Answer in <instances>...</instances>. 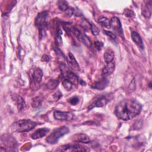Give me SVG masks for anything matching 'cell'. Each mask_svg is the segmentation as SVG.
Segmentation results:
<instances>
[{"mask_svg":"<svg viewBox=\"0 0 152 152\" xmlns=\"http://www.w3.org/2000/svg\"><path fill=\"white\" fill-rule=\"evenodd\" d=\"M141 104L134 99H125L119 102L115 107V113L120 119L130 120L141 112Z\"/></svg>","mask_w":152,"mask_h":152,"instance_id":"obj_1","label":"cell"},{"mask_svg":"<svg viewBox=\"0 0 152 152\" xmlns=\"http://www.w3.org/2000/svg\"><path fill=\"white\" fill-rule=\"evenodd\" d=\"M37 124L30 119H21L14 122L11 128L16 132H28L34 128Z\"/></svg>","mask_w":152,"mask_h":152,"instance_id":"obj_2","label":"cell"},{"mask_svg":"<svg viewBox=\"0 0 152 152\" xmlns=\"http://www.w3.org/2000/svg\"><path fill=\"white\" fill-rule=\"evenodd\" d=\"M69 132V129L68 127L65 126H61L58 128H56L54 129L51 134H50L48 137L46 138V141L50 144H56L58 140L64 135L68 134Z\"/></svg>","mask_w":152,"mask_h":152,"instance_id":"obj_3","label":"cell"},{"mask_svg":"<svg viewBox=\"0 0 152 152\" xmlns=\"http://www.w3.org/2000/svg\"><path fill=\"white\" fill-rule=\"evenodd\" d=\"M48 13L47 11H43L39 13L35 19V26L39 28L40 31V36L43 37L45 33V27H46L48 23Z\"/></svg>","mask_w":152,"mask_h":152,"instance_id":"obj_4","label":"cell"},{"mask_svg":"<svg viewBox=\"0 0 152 152\" xmlns=\"http://www.w3.org/2000/svg\"><path fill=\"white\" fill-rule=\"evenodd\" d=\"M57 150L60 151H86L89 150L78 144H68L59 147Z\"/></svg>","mask_w":152,"mask_h":152,"instance_id":"obj_5","label":"cell"},{"mask_svg":"<svg viewBox=\"0 0 152 152\" xmlns=\"http://www.w3.org/2000/svg\"><path fill=\"white\" fill-rule=\"evenodd\" d=\"M110 28H111L119 36L124 37V31L120 20L116 17H113L110 20Z\"/></svg>","mask_w":152,"mask_h":152,"instance_id":"obj_6","label":"cell"},{"mask_svg":"<svg viewBox=\"0 0 152 152\" xmlns=\"http://www.w3.org/2000/svg\"><path fill=\"white\" fill-rule=\"evenodd\" d=\"M72 32L80 42L83 43L87 47H91V43L90 39L86 34H83L79 29L75 27H73L72 28Z\"/></svg>","mask_w":152,"mask_h":152,"instance_id":"obj_7","label":"cell"},{"mask_svg":"<svg viewBox=\"0 0 152 152\" xmlns=\"http://www.w3.org/2000/svg\"><path fill=\"white\" fill-rule=\"evenodd\" d=\"M53 116L55 119L58 121H69L73 119L74 114L69 112L55 110L53 113Z\"/></svg>","mask_w":152,"mask_h":152,"instance_id":"obj_8","label":"cell"},{"mask_svg":"<svg viewBox=\"0 0 152 152\" xmlns=\"http://www.w3.org/2000/svg\"><path fill=\"white\" fill-rule=\"evenodd\" d=\"M66 62L69 67L74 71H80V68L78 63L77 62L76 59L75 58L74 55L71 52H69L68 56L66 57Z\"/></svg>","mask_w":152,"mask_h":152,"instance_id":"obj_9","label":"cell"},{"mask_svg":"<svg viewBox=\"0 0 152 152\" xmlns=\"http://www.w3.org/2000/svg\"><path fill=\"white\" fill-rule=\"evenodd\" d=\"M109 99L105 96H101L97 97L88 107V109L90 110L93 108L97 107H101L105 106L107 103L108 102Z\"/></svg>","mask_w":152,"mask_h":152,"instance_id":"obj_10","label":"cell"},{"mask_svg":"<svg viewBox=\"0 0 152 152\" xmlns=\"http://www.w3.org/2000/svg\"><path fill=\"white\" fill-rule=\"evenodd\" d=\"M43 75V72L40 68H36L34 69L33 73V79L32 81H33L34 86H37L40 84L42 80V77Z\"/></svg>","mask_w":152,"mask_h":152,"instance_id":"obj_11","label":"cell"},{"mask_svg":"<svg viewBox=\"0 0 152 152\" xmlns=\"http://www.w3.org/2000/svg\"><path fill=\"white\" fill-rule=\"evenodd\" d=\"M115 68V64L114 61L107 63L106 65L103 68L102 71V77H106L113 73Z\"/></svg>","mask_w":152,"mask_h":152,"instance_id":"obj_12","label":"cell"},{"mask_svg":"<svg viewBox=\"0 0 152 152\" xmlns=\"http://www.w3.org/2000/svg\"><path fill=\"white\" fill-rule=\"evenodd\" d=\"M142 15L145 18H150L151 15V1H145L142 5Z\"/></svg>","mask_w":152,"mask_h":152,"instance_id":"obj_13","label":"cell"},{"mask_svg":"<svg viewBox=\"0 0 152 152\" xmlns=\"http://www.w3.org/2000/svg\"><path fill=\"white\" fill-rule=\"evenodd\" d=\"M109 84V80L106 77H102L101 79L97 81L94 84L91 86V87L97 90H103Z\"/></svg>","mask_w":152,"mask_h":152,"instance_id":"obj_14","label":"cell"},{"mask_svg":"<svg viewBox=\"0 0 152 152\" xmlns=\"http://www.w3.org/2000/svg\"><path fill=\"white\" fill-rule=\"evenodd\" d=\"M131 38L135 44L140 49L143 50L144 49V44L139 33L136 31H132L131 33Z\"/></svg>","mask_w":152,"mask_h":152,"instance_id":"obj_15","label":"cell"},{"mask_svg":"<svg viewBox=\"0 0 152 152\" xmlns=\"http://www.w3.org/2000/svg\"><path fill=\"white\" fill-rule=\"evenodd\" d=\"M49 131V129L46 128H42L37 129L33 134H32L30 137L33 140H37L45 137L46 134Z\"/></svg>","mask_w":152,"mask_h":152,"instance_id":"obj_16","label":"cell"},{"mask_svg":"<svg viewBox=\"0 0 152 152\" xmlns=\"http://www.w3.org/2000/svg\"><path fill=\"white\" fill-rule=\"evenodd\" d=\"M75 138H74V140L83 143H88L90 141V139L89 137L85 134H78L74 135Z\"/></svg>","mask_w":152,"mask_h":152,"instance_id":"obj_17","label":"cell"},{"mask_svg":"<svg viewBox=\"0 0 152 152\" xmlns=\"http://www.w3.org/2000/svg\"><path fill=\"white\" fill-rule=\"evenodd\" d=\"M114 56H115L114 52L110 49H107L105 51L104 55H103L104 59L105 62H106V64L113 61L114 59Z\"/></svg>","mask_w":152,"mask_h":152,"instance_id":"obj_18","label":"cell"},{"mask_svg":"<svg viewBox=\"0 0 152 152\" xmlns=\"http://www.w3.org/2000/svg\"><path fill=\"white\" fill-rule=\"evenodd\" d=\"M14 100L16 102L17 109L18 110H22L25 108L26 104L24 99L19 95L14 96Z\"/></svg>","mask_w":152,"mask_h":152,"instance_id":"obj_19","label":"cell"},{"mask_svg":"<svg viewBox=\"0 0 152 152\" xmlns=\"http://www.w3.org/2000/svg\"><path fill=\"white\" fill-rule=\"evenodd\" d=\"M98 23L103 27L110 28V21L105 17H101L99 18Z\"/></svg>","mask_w":152,"mask_h":152,"instance_id":"obj_20","label":"cell"},{"mask_svg":"<svg viewBox=\"0 0 152 152\" xmlns=\"http://www.w3.org/2000/svg\"><path fill=\"white\" fill-rule=\"evenodd\" d=\"M58 84H59V81L58 80L52 79L48 82L46 86L50 90H53V89H55L58 86Z\"/></svg>","mask_w":152,"mask_h":152,"instance_id":"obj_21","label":"cell"},{"mask_svg":"<svg viewBox=\"0 0 152 152\" xmlns=\"http://www.w3.org/2000/svg\"><path fill=\"white\" fill-rule=\"evenodd\" d=\"M42 100L40 97H36L32 99L31 106L34 108L39 107L42 105Z\"/></svg>","mask_w":152,"mask_h":152,"instance_id":"obj_22","label":"cell"},{"mask_svg":"<svg viewBox=\"0 0 152 152\" xmlns=\"http://www.w3.org/2000/svg\"><path fill=\"white\" fill-rule=\"evenodd\" d=\"M62 84L64 88L67 91H70L72 88L73 86H74L71 81H69L68 80H67L66 78H65L62 81Z\"/></svg>","mask_w":152,"mask_h":152,"instance_id":"obj_23","label":"cell"},{"mask_svg":"<svg viewBox=\"0 0 152 152\" xmlns=\"http://www.w3.org/2000/svg\"><path fill=\"white\" fill-rule=\"evenodd\" d=\"M58 7L62 11H65L66 10V9L69 7L68 5V2L66 1H64V0H61L59 1L58 2Z\"/></svg>","mask_w":152,"mask_h":152,"instance_id":"obj_24","label":"cell"},{"mask_svg":"<svg viewBox=\"0 0 152 152\" xmlns=\"http://www.w3.org/2000/svg\"><path fill=\"white\" fill-rule=\"evenodd\" d=\"M124 14L126 17L128 18H133L135 16V12L130 9H125V10L124 11Z\"/></svg>","mask_w":152,"mask_h":152,"instance_id":"obj_25","label":"cell"},{"mask_svg":"<svg viewBox=\"0 0 152 152\" xmlns=\"http://www.w3.org/2000/svg\"><path fill=\"white\" fill-rule=\"evenodd\" d=\"M90 30L91 31L92 34L94 36H97L100 33V30L98 28V27L96 26H95L94 24H93V23H90Z\"/></svg>","mask_w":152,"mask_h":152,"instance_id":"obj_26","label":"cell"},{"mask_svg":"<svg viewBox=\"0 0 152 152\" xmlns=\"http://www.w3.org/2000/svg\"><path fill=\"white\" fill-rule=\"evenodd\" d=\"M62 32L61 30H59L57 32V36H56V42L58 45H61L62 44V40L61 39V35Z\"/></svg>","mask_w":152,"mask_h":152,"instance_id":"obj_27","label":"cell"},{"mask_svg":"<svg viewBox=\"0 0 152 152\" xmlns=\"http://www.w3.org/2000/svg\"><path fill=\"white\" fill-rule=\"evenodd\" d=\"M65 13L66 14V15L68 17H71L74 13V8L71 7H69L65 11Z\"/></svg>","mask_w":152,"mask_h":152,"instance_id":"obj_28","label":"cell"},{"mask_svg":"<svg viewBox=\"0 0 152 152\" xmlns=\"http://www.w3.org/2000/svg\"><path fill=\"white\" fill-rule=\"evenodd\" d=\"M69 102L72 105H76L79 102V98L77 96H74L69 99Z\"/></svg>","mask_w":152,"mask_h":152,"instance_id":"obj_29","label":"cell"},{"mask_svg":"<svg viewBox=\"0 0 152 152\" xmlns=\"http://www.w3.org/2000/svg\"><path fill=\"white\" fill-rule=\"evenodd\" d=\"M104 33L105 34H106L107 36H109V37H110L112 39L115 40L116 39V36L115 33L109 31H107V30H104Z\"/></svg>","mask_w":152,"mask_h":152,"instance_id":"obj_30","label":"cell"},{"mask_svg":"<svg viewBox=\"0 0 152 152\" xmlns=\"http://www.w3.org/2000/svg\"><path fill=\"white\" fill-rule=\"evenodd\" d=\"M94 45H95L96 48L98 50H100L102 49V48H103V43L102 42L96 41V42H94Z\"/></svg>","mask_w":152,"mask_h":152,"instance_id":"obj_31","label":"cell"},{"mask_svg":"<svg viewBox=\"0 0 152 152\" xmlns=\"http://www.w3.org/2000/svg\"><path fill=\"white\" fill-rule=\"evenodd\" d=\"M135 80L134 79H133L132 80V81L131 82V83L129 85V89L130 91H132L135 90Z\"/></svg>","mask_w":152,"mask_h":152,"instance_id":"obj_32","label":"cell"},{"mask_svg":"<svg viewBox=\"0 0 152 152\" xmlns=\"http://www.w3.org/2000/svg\"><path fill=\"white\" fill-rule=\"evenodd\" d=\"M62 96V94L59 91H58L57 92H56L54 94H53V97L56 99V100H58L59 99H60V97Z\"/></svg>","mask_w":152,"mask_h":152,"instance_id":"obj_33","label":"cell"},{"mask_svg":"<svg viewBox=\"0 0 152 152\" xmlns=\"http://www.w3.org/2000/svg\"><path fill=\"white\" fill-rule=\"evenodd\" d=\"M49 60H50V57L48 55L45 54L42 57V61H43L44 62H48Z\"/></svg>","mask_w":152,"mask_h":152,"instance_id":"obj_34","label":"cell"}]
</instances>
